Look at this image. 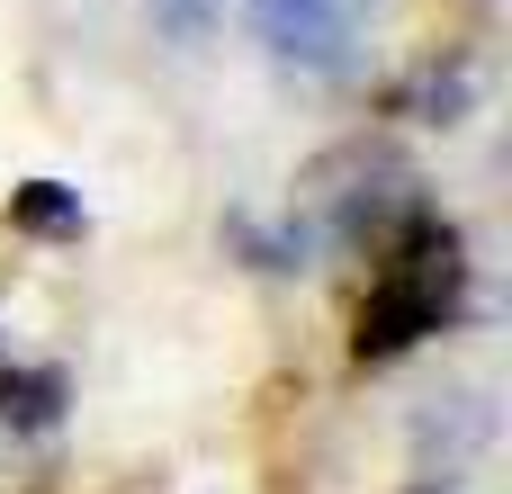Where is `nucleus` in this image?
Masks as SVG:
<instances>
[{
	"label": "nucleus",
	"mask_w": 512,
	"mask_h": 494,
	"mask_svg": "<svg viewBox=\"0 0 512 494\" xmlns=\"http://www.w3.org/2000/svg\"><path fill=\"white\" fill-rule=\"evenodd\" d=\"M459 288H468L459 234H450L441 216H405V234H387V270H378V288H369V306H360L351 351H360V360H396V351H414L423 333L450 324Z\"/></svg>",
	"instance_id": "nucleus-1"
},
{
	"label": "nucleus",
	"mask_w": 512,
	"mask_h": 494,
	"mask_svg": "<svg viewBox=\"0 0 512 494\" xmlns=\"http://www.w3.org/2000/svg\"><path fill=\"white\" fill-rule=\"evenodd\" d=\"M243 9H252L261 45L297 72H342L360 45V18H369V0H243Z\"/></svg>",
	"instance_id": "nucleus-2"
},
{
	"label": "nucleus",
	"mask_w": 512,
	"mask_h": 494,
	"mask_svg": "<svg viewBox=\"0 0 512 494\" xmlns=\"http://www.w3.org/2000/svg\"><path fill=\"white\" fill-rule=\"evenodd\" d=\"M9 216H18V234H81V189H63V180H27L18 198H9Z\"/></svg>",
	"instance_id": "nucleus-3"
},
{
	"label": "nucleus",
	"mask_w": 512,
	"mask_h": 494,
	"mask_svg": "<svg viewBox=\"0 0 512 494\" xmlns=\"http://www.w3.org/2000/svg\"><path fill=\"white\" fill-rule=\"evenodd\" d=\"M153 18H162L180 45H207V27H216V0H153Z\"/></svg>",
	"instance_id": "nucleus-4"
},
{
	"label": "nucleus",
	"mask_w": 512,
	"mask_h": 494,
	"mask_svg": "<svg viewBox=\"0 0 512 494\" xmlns=\"http://www.w3.org/2000/svg\"><path fill=\"white\" fill-rule=\"evenodd\" d=\"M423 494H441V486H423Z\"/></svg>",
	"instance_id": "nucleus-5"
}]
</instances>
